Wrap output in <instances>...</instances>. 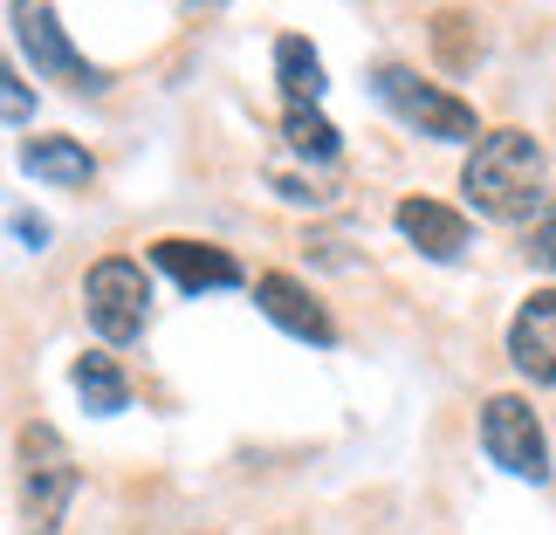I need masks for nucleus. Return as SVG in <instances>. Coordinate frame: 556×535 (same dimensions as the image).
<instances>
[{
    "label": "nucleus",
    "mask_w": 556,
    "mask_h": 535,
    "mask_svg": "<svg viewBox=\"0 0 556 535\" xmlns=\"http://www.w3.org/2000/svg\"><path fill=\"white\" fill-rule=\"evenodd\" d=\"M460 192L467 206L488 213V220H529L549 186H543V144L529 131H488L460 165Z\"/></svg>",
    "instance_id": "nucleus-1"
},
{
    "label": "nucleus",
    "mask_w": 556,
    "mask_h": 535,
    "mask_svg": "<svg viewBox=\"0 0 556 535\" xmlns=\"http://www.w3.org/2000/svg\"><path fill=\"white\" fill-rule=\"evenodd\" d=\"M371 90H378L384 111H392L399 124H413L419 138H440V144H481L488 138L481 124H475V103L446 97L440 82H419L405 62H378V69H371Z\"/></svg>",
    "instance_id": "nucleus-2"
},
{
    "label": "nucleus",
    "mask_w": 556,
    "mask_h": 535,
    "mask_svg": "<svg viewBox=\"0 0 556 535\" xmlns=\"http://www.w3.org/2000/svg\"><path fill=\"white\" fill-rule=\"evenodd\" d=\"M21 501H28L35 535H55L62 515H70V501H76V454L41 419L21 425Z\"/></svg>",
    "instance_id": "nucleus-3"
},
{
    "label": "nucleus",
    "mask_w": 556,
    "mask_h": 535,
    "mask_svg": "<svg viewBox=\"0 0 556 535\" xmlns=\"http://www.w3.org/2000/svg\"><path fill=\"white\" fill-rule=\"evenodd\" d=\"M83 309H90V330L103 344H131L144 330V316H152V282H144L138 262L111 254V262H97L83 275Z\"/></svg>",
    "instance_id": "nucleus-4"
},
{
    "label": "nucleus",
    "mask_w": 556,
    "mask_h": 535,
    "mask_svg": "<svg viewBox=\"0 0 556 535\" xmlns=\"http://www.w3.org/2000/svg\"><path fill=\"white\" fill-rule=\"evenodd\" d=\"M481 446H488V460H495L502 474L549 481V440H543L536 412H529V398H516V392H495V398H488L481 405Z\"/></svg>",
    "instance_id": "nucleus-5"
},
{
    "label": "nucleus",
    "mask_w": 556,
    "mask_h": 535,
    "mask_svg": "<svg viewBox=\"0 0 556 535\" xmlns=\"http://www.w3.org/2000/svg\"><path fill=\"white\" fill-rule=\"evenodd\" d=\"M8 21H14V41L28 49V62H35V69L49 76V82H70L76 97H103V90H111V76H103L97 62H83V55L70 49V35L55 28V14L41 8V0H14Z\"/></svg>",
    "instance_id": "nucleus-6"
},
{
    "label": "nucleus",
    "mask_w": 556,
    "mask_h": 535,
    "mask_svg": "<svg viewBox=\"0 0 556 535\" xmlns=\"http://www.w3.org/2000/svg\"><path fill=\"white\" fill-rule=\"evenodd\" d=\"M254 309L268 316L275 330H289V336H303V344H337V323H330V309L316 303V295L295 282V275H254Z\"/></svg>",
    "instance_id": "nucleus-7"
},
{
    "label": "nucleus",
    "mask_w": 556,
    "mask_h": 535,
    "mask_svg": "<svg viewBox=\"0 0 556 535\" xmlns=\"http://www.w3.org/2000/svg\"><path fill=\"white\" fill-rule=\"evenodd\" d=\"M508 364L536 384H556V289H536L508 316Z\"/></svg>",
    "instance_id": "nucleus-8"
},
{
    "label": "nucleus",
    "mask_w": 556,
    "mask_h": 535,
    "mask_svg": "<svg viewBox=\"0 0 556 535\" xmlns=\"http://www.w3.org/2000/svg\"><path fill=\"white\" fill-rule=\"evenodd\" d=\"M152 262L173 275L179 289H241L248 275H241V262H233L227 247H213V241H179V233H165V241H152Z\"/></svg>",
    "instance_id": "nucleus-9"
},
{
    "label": "nucleus",
    "mask_w": 556,
    "mask_h": 535,
    "mask_svg": "<svg viewBox=\"0 0 556 535\" xmlns=\"http://www.w3.org/2000/svg\"><path fill=\"white\" fill-rule=\"evenodd\" d=\"M399 233L426 254V262H460V254H467V213L426 200V192L399 200Z\"/></svg>",
    "instance_id": "nucleus-10"
},
{
    "label": "nucleus",
    "mask_w": 556,
    "mask_h": 535,
    "mask_svg": "<svg viewBox=\"0 0 556 535\" xmlns=\"http://www.w3.org/2000/svg\"><path fill=\"white\" fill-rule=\"evenodd\" d=\"M21 165H28L35 179H49V186H90L97 179V158L83 152L76 138H28L21 144Z\"/></svg>",
    "instance_id": "nucleus-11"
},
{
    "label": "nucleus",
    "mask_w": 556,
    "mask_h": 535,
    "mask_svg": "<svg viewBox=\"0 0 556 535\" xmlns=\"http://www.w3.org/2000/svg\"><path fill=\"white\" fill-rule=\"evenodd\" d=\"M275 76H282V97L289 103H316V97L330 90V82H324V55H316L303 35L275 41Z\"/></svg>",
    "instance_id": "nucleus-12"
},
{
    "label": "nucleus",
    "mask_w": 556,
    "mask_h": 535,
    "mask_svg": "<svg viewBox=\"0 0 556 535\" xmlns=\"http://www.w3.org/2000/svg\"><path fill=\"white\" fill-rule=\"evenodd\" d=\"M76 392H83V405H90V412H124V405H131V384H124V371H117V357H76Z\"/></svg>",
    "instance_id": "nucleus-13"
},
{
    "label": "nucleus",
    "mask_w": 556,
    "mask_h": 535,
    "mask_svg": "<svg viewBox=\"0 0 556 535\" xmlns=\"http://www.w3.org/2000/svg\"><path fill=\"white\" fill-rule=\"evenodd\" d=\"M282 138L303 158H337V124L316 111V103H289V111H282Z\"/></svg>",
    "instance_id": "nucleus-14"
},
{
    "label": "nucleus",
    "mask_w": 556,
    "mask_h": 535,
    "mask_svg": "<svg viewBox=\"0 0 556 535\" xmlns=\"http://www.w3.org/2000/svg\"><path fill=\"white\" fill-rule=\"evenodd\" d=\"M522 254H529V262H536L543 275H556V192L522 220Z\"/></svg>",
    "instance_id": "nucleus-15"
},
{
    "label": "nucleus",
    "mask_w": 556,
    "mask_h": 535,
    "mask_svg": "<svg viewBox=\"0 0 556 535\" xmlns=\"http://www.w3.org/2000/svg\"><path fill=\"white\" fill-rule=\"evenodd\" d=\"M460 28H467V14H440V21H433V41H440V55L454 62V69H460L467 55H475V49H467V41H460Z\"/></svg>",
    "instance_id": "nucleus-16"
},
{
    "label": "nucleus",
    "mask_w": 556,
    "mask_h": 535,
    "mask_svg": "<svg viewBox=\"0 0 556 535\" xmlns=\"http://www.w3.org/2000/svg\"><path fill=\"white\" fill-rule=\"evenodd\" d=\"M0 82H8V117L28 124V90H21V76H0Z\"/></svg>",
    "instance_id": "nucleus-17"
},
{
    "label": "nucleus",
    "mask_w": 556,
    "mask_h": 535,
    "mask_svg": "<svg viewBox=\"0 0 556 535\" xmlns=\"http://www.w3.org/2000/svg\"><path fill=\"white\" fill-rule=\"evenodd\" d=\"M14 233H21V241H28V247H41V241H49V227H41V220H28V213H21V220H14Z\"/></svg>",
    "instance_id": "nucleus-18"
},
{
    "label": "nucleus",
    "mask_w": 556,
    "mask_h": 535,
    "mask_svg": "<svg viewBox=\"0 0 556 535\" xmlns=\"http://www.w3.org/2000/svg\"><path fill=\"white\" fill-rule=\"evenodd\" d=\"M186 8H220V0H186Z\"/></svg>",
    "instance_id": "nucleus-19"
}]
</instances>
